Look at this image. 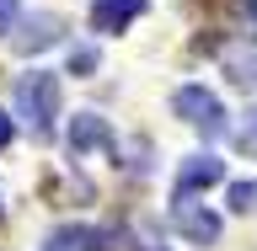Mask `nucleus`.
Segmentation results:
<instances>
[{
    "instance_id": "f257e3e1",
    "label": "nucleus",
    "mask_w": 257,
    "mask_h": 251,
    "mask_svg": "<svg viewBox=\"0 0 257 251\" xmlns=\"http://www.w3.org/2000/svg\"><path fill=\"white\" fill-rule=\"evenodd\" d=\"M16 112H22V123L48 139L54 134V118H59V80L48 75V70H32V75L16 80Z\"/></svg>"
},
{
    "instance_id": "f03ea898",
    "label": "nucleus",
    "mask_w": 257,
    "mask_h": 251,
    "mask_svg": "<svg viewBox=\"0 0 257 251\" xmlns=\"http://www.w3.org/2000/svg\"><path fill=\"white\" fill-rule=\"evenodd\" d=\"M172 112L182 123H193L204 139H220L225 134V107H220V96L204 91V86H182V91L172 96Z\"/></svg>"
},
{
    "instance_id": "7ed1b4c3",
    "label": "nucleus",
    "mask_w": 257,
    "mask_h": 251,
    "mask_svg": "<svg viewBox=\"0 0 257 251\" xmlns=\"http://www.w3.org/2000/svg\"><path fill=\"white\" fill-rule=\"evenodd\" d=\"M220 176H225V160H214V155H193V160H182V171H177V182H172V203H193V192L214 187Z\"/></svg>"
},
{
    "instance_id": "20e7f679",
    "label": "nucleus",
    "mask_w": 257,
    "mask_h": 251,
    "mask_svg": "<svg viewBox=\"0 0 257 251\" xmlns=\"http://www.w3.org/2000/svg\"><path fill=\"white\" fill-rule=\"evenodd\" d=\"M59 16L54 11H38V16H22L16 22V32H11V48H22V54H38V48H48L54 38H59Z\"/></svg>"
},
{
    "instance_id": "39448f33",
    "label": "nucleus",
    "mask_w": 257,
    "mask_h": 251,
    "mask_svg": "<svg viewBox=\"0 0 257 251\" xmlns=\"http://www.w3.org/2000/svg\"><path fill=\"white\" fill-rule=\"evenodd\" d=\"M43 251H112V235L96 224H64L43 240Z\"/></svg>"
},
{
    "instance_id": "423d86ee",
    "label": "nucleus",
    "mask_w": 257,
    "mask_h": 251,
    "mask_svg": "<svg viewBox=\"0 0 257 251\" xmlns=\"http://www.w3.org/2000/svg\"><path fill=\"white\" fill-rule=\"evenodd\" d=\"M172 219H177V230H182L193 246H214V240H220V214H209V208L172 203Z\"/></svg>"
},
{
    "instance_id": "0eeeda50",
    "label": "nucleus",
    "mask_w": 257,
    "mask_h": 251,
    "mask_svg": "<svg viewBox=\"0 0 257 251\" xmlns=\"http://www.w3.org/2000/svg\"><path fill=\"white\" fill-rule=\"evenodd\" d=\"M91 144H107L112 155H118V139H112V128L96 118V112H80L75 123H70V155H80V150H91Z\"/></svg>"
},
{
    "instance_id": "6e6552de",
    "label": "nucleus",
    "mask_w": 257,
    "mask_h": 251,
    "mask_svg": "<svg viewBox=\"0 0 257 251\" xmlns=\"http://www.w3.org/2000/svg\"><path fill=\"white\" fill-rule=\"evenodd\" d=\"M140 11H145V0H96L91 6V27L96 32H123Z\"/></svg>"
},
{
    "instance_id": "1a4fd4ad",
    "label": "nucleus",
    "mask_w": 257,
    "mask_h": 251,
    "mask_svg": "<svg viewBox=\"0 0 257 251\" xmlns=\"http://www.w3.org/2000/svg\"><path fill=\"white\" fill-rule=\"evenodd\" d=\"M225 70H230L236 86H257V54L252 48H246V54H225Z\"/></svg>"
},
{
    "instance_id": "9d476101",
    "label": "nucleus",
    "mask_w": 257,
    "mask_h": 251,
    "mask_svg": "<svg viewBox=\"0 0 257 251\" xmlns=\"http://www.w3.org/2000/svg\"><path fill=\"white\" fill-rule=\"evenodd\" d=\"M230 208H236V214L257 208V182H236V187H230Z\"/></svg>"
},
{
    "instance_id": "9b49d317",
    "label": "nucleus",
    "mask_w": 257,
    "mask_h": 251,
    "mask_svg": "<svg viewBox=\"0 0 257 251\" xmlns=\"http://www.w3.org/2000/svg\"><path fill=\"white\" fill-rule=\"evenodd\" d=\"M16 16H22V0H0V32L6 38L16 32Z\"/></svg>"
},
{
    "instance_id": "f8f14e48",
    "label": "nucleus",
    "mask_w": 257,
    "mask_h": 251,
    "mask_svg": "<svg viewBox=\"0 0 257 251\" xmlns=\"http://www.w3.org/2000/svg\"><path fill=\"white\" fill-rule=\"evenodd\" d=\"M134 251H166V246H161V240H150V235H140V240H134Z\"/></svg>"
},
{
    "instance_id": "ddd939ff",
    "label": "nucleus",
    "mask_w": 257,
    "mask_h": 251,
    "mask_svg": "<svg viewBox=\"0 0 257 251\" xmlns=\"http://www.w3.org/2000/svg\"><path fill=\"white\" fill-rule=\"evenodd\" d=\"M6 144H11V118L0 112V150H6Z\"/></svg>"
}]
</instances>
